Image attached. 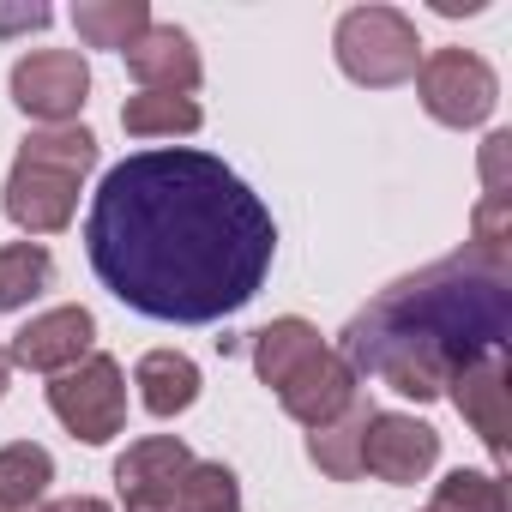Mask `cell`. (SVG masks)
<instances>
[{
  "label": "cell",
  "instance_id": "4",
  "mask_svg": "<svg viewBox=\"0 0 512 512\" xmlns=\"http://www.w3.org/2000/svg\"><path fill=\"white\" fill-rule=\"evenodd\" d=\"M97 133L67 121V127H37L25 133L13 169H7V193H0V205H7V217L25 229V235H61L79 211V187L85 175L97 169Z\"/></svg>",
  "mask_w": 512,
  "mask_h": 512
},
{
  "label": "cell",
  "instance_id": "21",
  "mask_svg": "<svg viewBox=\"0 0 512 512\" xmlns=\"http://www.w3.org/2000/svg\"><path fill=\"white\" fill-rule=\"evenodd\" d=\"M428 512H506V476L494 470H452L434 482V506Z\"/></svg>",
  "mask_w": 512,
  "mask_h": 512
},
{
  "label": "cell",
  "instance_id": "5",
  "mask_svg": "<svg viewBox=\"0 0 512 512\" xmlns=\"http://www.w3.org/2000/svg\"><path fill=\"white\" fill-rule=\"evenodd\" d=\"M332 55L344 67V79H356L368 91H392V85L416 79L422 37H416V19L398 7H350L332 31Z\"/></svg>",
  "mask_w": 512,
  "mask_h": 512
},
{
  "label": "cell",
  "instance_id": "9",
  "mask_svg": "<svg viewBox=\"0 0 512 512\" xmlns=\"http://www.w3.org/2000/svg\"><path fill=\"white\" fill-rule=\"evenodd\" d=\"M440 464V434L404 410H374L368 416V434H362V470L392 482V488H410L422 482L428 470Z\"/></svg>",
  "mask_w": 512,
  "mask_h": 512
},
{
  "label": "cell",
  "instance_id": "19",
  "mask_svg": "<svg viewBox=\"0 0 512 512\" xmlns=\"http://www.w3.org/2000/svg\"><path fill=\"white\" fill-rule=\"evenodd\" d=\"M55 284V253L43 241H7L0 247V314L31 308Z\"/></svg>",
  "mask_w": 512,
  "mask_h": 512
},
{
  "label": "cell",
  "instance_id": "11",
  "mask_svg": "<svg viewBox=\"0 0 512 512\" xmlns=\"http://www.w3.org/2000/svg\"><path fill=\"white\" fill-rule=\"evenodd\" d=\"M91 344H97V314L67 302V308H49V314L25 320L13 332L7 356H13V368H31V374H67L91 356Z\"/></svg>",
  "mask_w": 512,
  "mask_h": 512
},
{
  "label": "cell",
  "instance_id": "27",
  "mask_svg": "<svg viewBox=\"0 0 512 512\" xmlns=\"http://www.w3.org/2000/svg\"><path fill=\"white\" fill-rule=\"evenodd\" d=\"M7 386H13V356L0 350V398H7Z\"/></svg>",
  "mask_w": 512,
  "mask_h": 512
},
{
  "label": "cell",
  "instance_id": "15",
  "mask_svg": "<svg viewBox=\"0 0 512 512\" xmlns=\"http://www.w3.org/2000/svg\"><path fill=\"white\" fill-rule=\"evenodd\" d=\"M368 416L374 404L356 398L344 416H332L326 428H308V464L332 482H356L362 476V434H368Z\"/></svg>",
  "mask_w": 512,
  "mask_h": 512
},
{
  "label": "cell",
  "instance_id": "24",
  "mask_svg": "<svg viewBox=\"0 0 512 512\" xmlns=\"http://www.w3.org/2000/svg\"><path fill=\"white\" fill-rule=\"evenodd\" d=\"M55 13L43 0H25V7H0V37H25V31H49Z\"/></svg>",
  "mask_w": 512,
  "mask_h": 512
},
{
  "label": "cell",
  "instance_id": "8",
  "mask_svg": "<svg viewBox=\"0 0 512 512\" xmlns=\"http://www.w3.org/2000/svg\"><path fill=\"white\" fill-rule=\"evenodd\" d=\"M7 91H13V103H19L31 121L67 127V121H79V109H85V97H91V67H85L79 49H31V55L13 61Z\"/></svg>",
  "mask_w": 512,
  "mask_h": 512
},
{
  "label": "cell",
  "instance_id": "13",
  "mask_svg": "<svg viewBox=\"0 0 512 512\" xmlns=\"http://www.w3.org/2000/svg\"><path fill=\"white\" fill-rule=\"evenodd\" d=\"M121 61H127V73L139 79V91L193 97L199 79H205V61H199L193 37H187L181 25H157V19H151V31H145L133 49H121Z\"/></svg>",
  "mask_w": 512,
  "mask_h": 512
},
{
  "label": "cell",
  "instance_id": "12",
  "mask_svg": "<svg viewBox=\"0 0 512 512\" xmlns=\"http://www.w3.org/2000/svg\"><path fill=\"white\" fill-rule=\"evenodd\" d=\"M446 398L476 428V440L494 452V476H500V464H506V398H512V386H506V350H488L470 368H458L452 386H446Z\"/></svg>",
  "mask_w": 512,
  "mask_h": 512
},
{
  "label": "cell",
  "instance_id": "2",
  "mask_svg": "<svg viewBox=\"0 0 512 512\" xmlns=\"http://www.w3.org/2000/svg\"><path fill=\"white\" fill-rule=\"evenodd\" d=\"M512 332V266L458 247L446 260L404 272L338 332V356L356 374H374L398 398L434 404L452 374L488 350H506Z\"/></svg>",
  "mask_w": 512,
  "mask_h": 512
},
{
  "label": "cell",
  "instance_id": "18",
  "mask_svg": "<svg viewBox=\"0 0 512 512\" xmlns=\"http://www.w3.org/2000/svg\"><path fill=\"white\" fill-rule=\"evenodd\" d=\"M121 127L127 139H187L205 127V109L193 97H169V91H139L121 103Z\"/></svg>",
  "mask_w": 512,
  "mask_h": 512
},
{
  "label": "cell",
  "instance_id": "23",
  "mask_svg": "<svg viewBox=\"0 0 512 512\" xmlns=\"http://www.w3.org/2000/svg\"><path fill=\"white\" fill-rule=\"evenodd\" d=\"M506 163H512V133L500 127V133L482 139V193H488V199H512V175H506Z\"/></svg>",
  "mask_w": 512,
  "mask_h": 512
},
{
  "label": "cell",
  "instance_id": "1",
  "mask_svg": "<svg viewBox=\"0 0 512 512\" xmlns=\"http://www.w3.org/2000/svg\"><path fill=\"white\" fill-rule=\"evenodd\" d=\"M91 272L115 302L169 326H211L260 296L278 223L223 157L157 145L121 157L85 217Z\"/></svg>",
  "mask_w": 512,
  "mask_h": 512
},
{
  "label": "cell",
  "instance_id": "3",
  "mask_svg": "<svg viewBox=\"0 0 512 512\" xmlns=\"http://www.w3.org/2000/svg\"><path fill=\"white\" fill-rule=\"evenodd\" d=\"M253 374L278 392L284 416L302 428H326L332 416H344L362 398V374L302 314H284L253 332Z\"/></svg>",
  "mask_w": 512,
  "mask_h": 512
},
{
  "label": "cell",
  "instance_id": "17",
  "mask_svg": "<svg viewBox=\"0 0 512 512\" xmlns=\"http://www.w3.org/2000/svg\"><path fill=\"white\" fill-rule=\"evenodd\" d=\"M49 482H55L49 446H37V440L0 446V512H37L43 494H49Z\"/></svg>",
  "mask_w": 512,
  "mask_h": 512
},
{
  "label": "cell",
  "instance_id": "16",
  "mask_svg": "<svg viewBox=\"0 0 512 512\" xmlns=\"http://www.w3.org/2000/svg\"><path fill=\"white\" fill-rule=\"evenodd\" d=\"M73 31L85 49H133L151 31V7L145 0H79L73 7Z\"/></svg>",
  "mask_w": 512,
  "mask_h": 512
},
{
  "label": "cell",
  "instance_id": "20",
  "mask_svg": "<svg viewBox=\"0 0 512 512\" xmlns=\"http://www.w3.org/2000/svg\"><path fill=\"white\" fill-rule=\"evenodd\" d=\"M175 512H241V482H235V470H229V464H211V458H193L187 476H181Z\"/></svg>",
  "mask_w": 512,
  "mask_h": 512
},
{
  "label": "cell",
  "instance_id": "25",
  "mask_svg": "<svg viewBox=\"0 0 512 512\" xmlns=\"http://www.w3.org/2000/svg\"><path fill=\"white\" fill-rule=\"evenodd\" d=\"M37 512H115V506L97 500V494H67V500H43Z\"/></svg>",
  "mask_w": 512,
  "mask_h": 512
},
{
  "label": "cell",
  "instance_id": "10",
  "mask_svg": "<svg viewBox=\"0 0 512 512\" xmlns=\"http://www.w3.org/2000/svg\"><path fill=\"white\" fill-rule=\"evenodd\" d=\"M187 464H193V452H187V440H175V434H145V440H133V446L115 458L121 506H127V512H175V494H181Z\"/></svg>",
  "mask_w": 512,
  "mask_h": 512
},
{
  "label": "cell",
  "instance_id": "14",
  "mask_svg": "<svg viewBox=\"0 0 512 512\" xmlns=\"http://www.w3.org/2000/svg\"><path fill=\"white\" fill-rule=\"evenodd\" d=\"M133 386H139V404L157 422H169V416L199 404V362L181 356V350H145L139 368H133Z\"/></svg>",
  "mask_w": 512,
  "mask_h": 512
},
{
  "label": "cell",
  "instance_id": "7",
  "mask_svg": "<svg viewBox=\"0 0 512 512\" xmlns=\"http://www.w3.org/2000/svg\"><path fill=\"white\" fill-rule=\"evenodd\" d=\"M416 97L440 127H482L500 103V79L476 49H434L416 67Z\"/></svg>",
  "mask_w": 512,
  "mask_h": 512
},
{
  "label": "cell",
  "instance_id": "6",
  "mask_svg": "<svg viewBox=\"0 0 512 512\" xmlns=\"http://www.w3.org/2000/svg\"><path fill=\"white\" fill-rule=\"evenodd\" d=\"M49 410L85 446L115 440L127 428V374H121V362L103 356V350H91L79 368H67V374L49 380Z\"/></svg>",
  "mask_w": 512,
  "mask_h": 512
},
{
  "label": "cell",
  "instance_id": "26",
  "mask_svg": "<svg viewBox=\"0 0 512 512\" xmlns=\"http://www.w3.org/2000/svg\"><path fill=\"white\" fill-rule=\"evenodd\" d=\"M488 0H434V13H446V19H458V13H482Z\"/></svg>",
  "mask_w": 512,
  "mask_h": 512
},
{
  "label": "cell",
  "instance_id": "22",
  "mask_svg": "<svg viewBox=\"0 0 512 512\" xmlns=\"http://www.w3.org/2000/svg\"><path fill=\"white\" fill-rule=\"evenodd\" d=\"M470 253H482V260H500V266H512V199H476V211H470V241H464Z\"/></svg>",
  "mask_w": 512,
  "mask_h": 512
}]
</instances>
